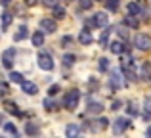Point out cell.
Segmentation results:
<instances>
[{
  "label": "cell",
  "instance_id": "obj_1",
  "mask_svg": "<svg viewBox=\"0 0 151 138\" xmlns=\"http://www.w3.org/2000/svg\"><path fill=\"white\" fill-rule=\"evenodd\" d=\"M78 100H81V92L78 90H69L65 94V98H63V105L67 109H75L78 105Z\"/></svg>",
  "mask_w": 151,
  "mask_h": 138
},
{
  "label": "cell",
  "instance_id": "obj_2",
  "mask_svg": "<svg viewBox=\"0 0 151 138\" xmlns=\"http://www.w3.org/2000/svg\"><path fill=\"white\" fill-rule=\"evenodd\" d=\"M109 86L111 90H119L124 86V77H122L119 71H111L109 73Z\"/></svg>",
  "mask_w": 151,
  "mask_h": 138
},
{
  "label": "cell",
  "instance_id": "obj_3",
  "mask_svg": "<svg viewBox=\"0 0 151 138\" xmlns=\"http://www.w3.org/2000/svg\"><path fill=\"white\" fill-rule=\"evenodd\" d=\"M134 44H136L138 50H151V37H147V35H136Z\"/></svg>",
  "mask_w": 151,
  "mask_h": 138
},
{
  "label": "cell",
  "instance_id": "obj_4",
  "mask_svg": "<svg viewBox=\"0 0 151 138\" xmlns=\"http://www.w3.org/2000/svg\"><path fill=\"white\" fill-rule=\"evenodd\" d=\"M128 127H130V119H126V117H119V119L113 123V132H115V134H122L124 131H128Z\"/></svg>",
  "mask_w": 151,
  "mask_h": 138
},
{
  "label": "cell",
  "instance_id": "obj_5",
  "mask_svg": "<svg viewBox=\"0 0 151 138\" xmlns=\"http://www.w3.org/2000/svg\"><path fill=\"white\" fill-rule=\"evenodd\" d=\"M92 25L94 27H107V25H109V15H107L105 12H98V14H94Z\"/></svg>",
  "mask_w": 151,
  "mask_h": 138
},
{
  "label": "cell",
  "instance_id": "obj_6",
  "mask_svg": "<svg viewBox=\"0 0 151 138\" xmlns=\"http://www.w3.org/2000/svg\"><path fill=\"white\" fill-rule=\"evenodd\" d=\"M38 67L44 69V71H52V69H54V61H52L50 54H40V56H38Z\"/></svg>",
  "mask_w": 151,
  "mask_h": 138
},
{
  "label": "cell",
  "instance_id": "obj_7",
  "mask_svg": "<svg viewBox=\"0 0 151 138\" xmlns=\"http://www.w3.org/2000/svg\"><path fill=\"white\" fill-rule=\"evenodd\" d=\"M14 58H15V50L14 48H8L6 52L2 54V65L6 69H10L12 65H14Z\"/></svg>",
  "mask_w": 151,
  "mask_h": 138
},
{
  "label": "cell",
  "instance_id": "obj_8",
  "mask_svg": "<svg viewBox=\"0 0 151 138\" xmlns=\"http://www.w3.org/2000/svg\"><path fill=\"white\" fill-rule=\"evenodd\" d=\"M78 42L84 44V46H88V44H92V42H94V37L90 35L88 29H82L81 33H78Z\"/></svg>",
  "mask_w": 151,
  "mask_h": 138
},
{
  "label": "cell",
  "instance_id": "obj_9",
  "mask_svg": "<svg viewBox=\"0 0 151 138\" xmlns=\"http://www.w3.org/2000/svg\"><path fill=\"white\" fill-rule=\"evenodd\" d=\"M40 27H42V31H46V33H54L55 29H58V25H55V19H42L40 21Z\"/></svg>",
  "mask_w": 151,
  "mask_h": 138
},
{
  "label": "cell",
  "instance_id": "obj_10",
  "mask_svg": "<svg viewBox=\"0 0 151 138\" xmlns=\"http://www.w3.org/2000/svg\"><path fill=\"white\" fill-rule=\"evenodd\" d=\"M21 88H23V92H25V94H33V96L38 92V86L35 85V82H31V81H23L21 82Z\"/></svg>",
  "mask_w": 151,
  "mask_h": 138
},
{
  "label": "cell",
  "instance_id": "obj_11",
  "mask_svg": "<svg viewBox=\"0 0 151 138\" xmlns=\"http://www.w3.org/2000/svg\"><path fill=\"white\" fill-rule=\"evenodd\" d=\"M27 37H29V29H27L25 25H21V27L17 29V33H15L14 38H15V42H21V40H25Z\"/></svg>",
  "mask_w": 151,
  "mask_h": 138
},
{
  "label": "cell",
  "instance_id": "obj_12",
  "mask_svg": "<svg viewBox=\"0 0 151 138\" xmlns=\"http://www.w3.org/2000/svg\"><path fill=\"white\" fill-rule=\"evenodd\" d=\"M124 25L126 27H132V29H138V27H140V21H138L136 19V15H124Z\"/></svg>",
  "mask_w": 151,
  "mask_h": 138
},
{
  "label": "cell",
  "instance_id": "obj_13",
  "mask_svg": "<svg viewBox=\"0 0 151 138\" xmlns=\"http://www.w3.org/2000/svg\"><path fill=\"white\" fill-rule=\"evenodd\" d=\"M128 12H130L132 15H138V17H140V15L144 14V8H142L138 2H130V4H128Z\"/></svg>",
  "mask_w": 151,
  "mask_h": 138
},
{
  "label": "cell",
  "instance_id": "obj_14",
  "mask_svg": "<svg viewBox=\"0 0 151 138\" xmlns=\"http://www.w3.org/2000/svg\"><path fill=\"white\" fill-rule=\"evenodd\" d=\"M78 132H81V127L78 125H75V123H71V125H67V129H65V134L69 136V138H73V136H77Z\"/></svg>",
  "mask_w": 151,
  "mask_h": 138
},
{
  "label": "cell",
  "instance_id": "obj_15",
  "mask_svg": "<svg viewBox=\"0 0 151 138\" xmlns=\"http://www.w3.org/2000/svg\"><path fill=\"white\" fill-rule=\"evenodd\" d=\"M142 77H144L145 81H151V64L149 61H144V64H142Z\"/></svg>",
  "mask_w": 151,
  "mask_h": 138
},
{
  "label": "cell",
  "instance_id": "obj_16",
  "mask_svg": "<svg viewBox=\"0 0 151 138\" xmlns=\"http://www.w3.org/2000/svg\"><path fill=\"white\" fill-rule=\"evenodd\" d=\"M86 111H88V113H94V115H98V113H101V111H103V105L100 104V102H96V104H92V102H90V104H88V109H86Z\"/></svg>",
  "mask_w": 151,
  "mask_h": 138
},
{
  "label": "cell",
  "instance_id": "obj_17",
  "mask_svg": "<svg viewBox=\"0 0 151 138\" xmlns=\"http://www.w3.org/2000/svg\"><path fill=\"white\" fill-rule=\"evenodd\" d=\"M33 44L35 46H42V44H44V33H42V31L33 33Z\"/></svg>",
  "mask_w": 151,
  "mask_h": 138
},
{
  "label": "cell",
  "instance_id": "obj_18",
  "mask_svg": "<svg viewBox=\"0 0 151 138\" xmlns=\"http://www.w3.org/2000/svg\"><path fill=\"white\" fill-rule=\"evenodd\" d=\"M111 52H113V54H122V52H124V44H122L121 40L111 42Z\"/></svg>",
  "mask_w": 151,
  "mask_h": 138
},
{
  "label": "cell",
  "instance_id": "obj_19",
  "mask_svg": "<svg viewBox=\"0 0 151 138\" xmlns=\"http://www.w3.org/2000/svg\"><path fill=\"white\" fill-rule=\"evenodd\" d=\"M12 21H14L12 14H10V12H4V14H2V29H8V27L12 25Z\"/></svg>",
  "mask_w": 151,
  "mask_h": 138
},
{
  "label": "cell",
  "instance_id": "obj_20",
  "mask_svg": "<svg viewBox=\"0 0 151 138\" xmlns=\"http://www.w3.org/2000/svg\"><path fill=\"white\" fill-rule=\"evenodd\" d=\"M4 108H6V111L12 113V115H19V108L14 104V102H6V104H4Z\"/></svg>",
  "mask_w": 151,
  "mask_h": 138
},
{
  "label": "cell",
  "instance_id": "obj_21",
  "mask_svg": "<svg viewBox=\"0 0 151 138\" xmlns=\"http://www.w3.org/2000/svg\"><path fill=\"white\" fill-rule=\"evenodd\" d=\"M121 65H122V69H132L134 67V60H132V58H130V56H124V58H122V61H121Z\"/></svg>",
  "mask_w": 151,
  "mask_h": 138
},
{
  "label": "cell",
  "instance_id": "obj_22",
  "mask_svg": "<svg viewBox=\"0 0 151 138\" xmlns=\"http://www.w3.org/2000/svg\"><path fill=\"white\" fill-rule=\"evenodd\" d=\"M4 131L10 132V134H14V136H19V131H17V127H15L14 123H6L4 125Z\"/></svg>",
  "mask_w": 151,
  "mask_h": 138
},
{
  "label": "cell",
  "instance_id": "obj_23",
  "mask_svg": "<svg viewBox=\"0 0 151 138\" xmlns=\"http://www.w3.org/2000/svg\"><path fill=\"white\" fill-rule=\"evenodd\" d=\"M54 17H55V19H63V17H65V8L55 6V8H54Z\"/></svg>",
  "mask_w": 151,
  "mask_h": 138
},
{
  "label": "cell",
  "instance_id": "obj_24",
  "mask_svg": "<svg viewBox=\"0 0 151 138\" xmlns=\"http://www.w3.org/2000/svg\"><path fill=\"white\" fill-rule=\"evenodd\" d=\"M105 8L109 12H117L119 8V0H105Z\"/></svg>",
  "mask_w": 151,
  "mask_h": 138
},
{
  "label": "cell",
  "instance_id": "obj_25",
  "mask_svg": "<svg viewBox=\"0 0 151 138\" xmlns=\"http://www.w3.org/2000/svg\"><path fill=\"white\" fill-rule=\"evenodd\" d=\"M75 61H77V58H75L73 54H65V56H63V64H65L67 67H71V65H73Z\"/></svg>",
  "mask_w": 151,
  "mask_h": 138
},
{
  "label": "cell",
  "instance_id": "obj_26",
  "mask_svg": "<svg viewBox=\"0 0 151 138\" xmlns=\"http://www.w3.org/2000/svg\"><path fill=\"white\" fill-rule=\"evenodd\" d=\"M10 81L12 82H19V85H21V82H23V75L17 73V71H14V73L10 75Z\"/></svg>",
  "mask_w": 151,
  "mask_h": 138
},
{
  "label": "cell",
  "instance_id": "obj_27",
  "mask_svg": "<svg viewBox=\"0 0 151 138\" xmlns=\"http://www.w3.org/2000/svg\"><path fill=\"white\" fill-rule=\"evenodd\" d=\"M44 108H46V111H54L55 109V102L52 100V98H46L44 100Z\"/></svg>",
  "mask_w": 151,
  "mask_h": 138
},
{
  "label": "cell",
  "instance_id": "obj_28",
  "mask_svg": "<svg viewBox=\"0 0 151 138\" xmlns=\"http://www.w3.org/2000/svg\"><path fill=\"white\" fill-rule=\"evenodd\" d=\"M27 134H38V132H40V129L37 127V125H31V123H27Z\"/></svg>",
  "mask_w": 151,
  "mask_h": 138
},
{
  "label": "cell",
  "instance_id": "obj_29",
  "mask_svg": "<svg viewBox=\"0 0 151 138\" xmlns=\"http://www.w3.org/2000/svg\"><path fill=\"white\" fill-rule=\"evenodd\" d=\"M109 33H111L109 29H107V31H103V35H101V38H100L101 48H107V38H109Z\"/></svg>",
  "mask_w": 151,
  "mask_h": 138
},
{
  "label": "cell",
  "instance_id": "obj_30",
  "mask_svg": "<svg viewBox=\"0 0 151 138\" xmlns=\"http://www.w3.org/2000/svg\"><path fill=\"white\" fill-rule=\"evenodd\" d=\"M8 92H10V86H8V82L0 81V98H2V96H6Z\"/></svg>",
  "mask_w": 151,
  "mask_h": 138
},
{
  "label": "cell",
  "instance_id": "obj_31",
  "mask_svg": "<svg viewBox=\"0 0 151 138\" xmlns=\"http://www.w3.org/2000/svg\"><path fill=\"white\" fill-rule=\"evenodd\" d=\"M42 4L46 8H55V6H59V0H42Z\"/></svg>",
  "mask_w": 151,
  "mask_h": 138
},
{
  "label": "cell",
  "instance_id": "obj_32",
  "mask_svg": "<svg viewBox=\"0 0 151 138\" xmlns=\"http://www.w3.org/2000/svg\"><path fill=\"white\" fill-rule=\"evenodd\" d=\"M94 0H81V8L82 10H88V8H92Z\"/></svg>",
  "mask_w": 151,
  "mask_h": 138
},
{
  "label": "cell",
  "instance_id": "obj_33",
  "mask_svg": "<svg viewBox=\"0 0 151 138\" xmlns=\"http://www.w3.org/2000/svg\"><path fill=\"white\" fill-rule=\"evenodd\" d=\"M107 67H109V60H107V58H101V60H100V69L107 71Z\"/></svg>",
  "mask_w": 151,
  "mask_h": 138
},
{
  "label": "cell",
  "instance_id": "obj_34",
  "mask_svg": "<svg viewBox=\"0 0 151 138\" xmlns=\"http://www.w3.org/2000/svg\"><path fill=\"white\" fill-rule=\"evenodd\" d=\"M58 92H59V86H58V85H54V86H52V88L48 90V94H50V96H55Z\"/></svg>",
  "mask_w": 151,
  "mask_h": 138
},
{
  "label": "cell",
  "instance_id": "obj_35",
  "mask_svg": "<svg viewBox=\"0 0 151 138\" xmlns=\"http://www.w3.org/2000/svg\"><path fill=\"white\" fill-rule=\"evenodd\" d=\"M128 113H130V115H138V109H136V105H134V104L128 105Z\"/></svg>",
  "mask_w": 151,
  "mask_h": 138
},
{
  "label": "cell",
  "instance_id": "obj_36",
  "mask_svg": "<svg viewBox=\"0 0 151 138\" xmlns=\"http://www.w3.org/2000/svg\"><path fill=\"white\" fill-rule=\"evenodd\" d=\"M119 35L126 38V35H128V31H126V27H119Z\"/></svg>",
  "mask_w": 151,
  "mask_h": 138
},
{
  "label": "cell",
  "instance_id": "obj_37",
  "mask_svg": "<svg viewBox=\"0 0 151 138\" xmlns=\"http://www.w3.org/2000/svg\"><path fill=\"white\" fill-rule=\"evenodd\" d=\"M25 4H27V6H35V4H37V0H25Z\"/></svg>",
  "mask_w": 151,
  "mask_h": 138
},
{
  "label": "cell",
  "instance_id": "obj_38",
  "mask_svg": "<svg viewBox=\"0 0 151 138\" xmlns=\"http://www.w3.org/2000/svg\"><path fill=\"white\" fill-rule=\"evenodd\" d=\"M67 42H71V38H69V37H65V38H61V44H67Z\"/></svg>",
  "mask_w": 151,
  "mask_h": 138
},
{
  "label": "cell",
  "instance_id": "obj_39",
  "mask_svg": "<svg viewBox=\"0 0 151 138\" xmlns=\"http://www.w3.org/2000/svg\"><path fill=\"white\" fill-rule=\"evenodd\" d=\"M147 136H149V138H151V127H149V129H147Z\"/></svg>",
  "mask_w": 151,
  "mask_h": 138
}]
</instances>
